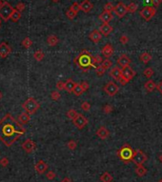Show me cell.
<instances>
[{
  "mask_svg": "<svg viewBox=\"0 0 162 182\" xmlns=\"http://www.w3.org/2000/svg\"><path fill=\"white\" fill-rule=\"evenodd\" d=\"M25 133L26 130L10 113L0 120V140L7 147H11Z\"/></svg>",
  "mask_w": 162,
  "mask_h": 182,
  "instance_id": "obj_1",
  "label": "cell"
},
{
  "mask_svg": "<svg viewBox=\"0 0 162 182\" xmlns=\"http://www.w3.org/2000/svg\"><path fill=\"white\" fill-rule=\"evenodd\" d=\"M92 57L90 53H88L87 51H83L82 53L79 54L78 58H77V63L79 65V67L82 68V69H86V72L89 70V68L92 65Z\"/></svg>",
  "mask_w": 162,
  "mask_h": 182,
  "instance_id": "obj_2",
  "label": "cell"
},
{
  "mask_svg": "<svg viewBox=\"0 0 162 182\" xmlns=\"http://www.w3.org/2000/svg\"><path fill=\"white\" fill-rule=\"evenodd\" d=\"M22 108L25 110V112L29 113L30 115L36 113V111L40 108V105L34 97H29L25 102L22 104Z\"/></svg>",
  "mask_w": 162,
  "mask_h": 182,
  "instance_id": "obj_3",
  "label": "cell"
},
{
  "mask_svg": "<svg viewBox=\"0 0 162 182\" xmlns=\"http://www.w3.org/2000/svg\"><path fill=\"white\" fill-rule=\"evenodd\" d=\"M117 156L122 159V161L128 162L133 159L134 151L128 144H125V145H123V147L117 152Z\"/></svg>",
  "mask_w": 162,
  "mask_h": 182,
  "instance_id": "obj_4",
  "label": "cell"
},
{
  "mask_svg": "<svg viewBox=\"0 0 162 182\" xmlns=\"http://www.w3.org/2000/svg\"><path fill=\"white\" fill-rule=\"evenodd\" d=\"M13 11H15V9L11 6L10 3H8V2H4L3 5L0 7V17L5 21L9 20Z\"/></svg>",
  "mask_w": 162,
  "mask_h": 182,
  "instance_id": "obj_5",
  "label": "cell"
},
{
  "mask_svg": "<svg viewBox=\"0 0 162 182\" xmlns=\"http://www.w3.org/2000/svg\"><path fill=\"white\" fill-rule=\"evenodd\" d=\"M103 90L109 96H114L115 94L118 93L119 87L117 84H115V82H114V81H109V82L104 86Z\"/></svg>",
  "mask_w": 162,
  "mask_h": 182,
  "instance_id": "obj_6",
  "label": "cell"
},
{
  "mask_svg": "<svg viewBox=\"0 0 162 182\" xmlns=\"http://www.w3.org/2000/svg\"><path fill=\"white\" fill-rule=\"evenodd\" d=\"M155 13L156 11L155 8L150 6V7H144L143 9L140 11L139 15H141V17L143 18V19H145L146 21H149L155 15Z\"/></svg>",
  "mask_w": 162,
  "mask_h": 182,
  "instance_id": "obj_7",
  "label": "cell"
},
{
  "mask_svg": "<svg viewBox=\"0 0 162 182\" xmlns=\"http://www.w3.org/2000/svg\"><path fill=\"white\" fill-rule=\"evenodd\" d=\"M147 156L141 150H136L134 151V156L132 161H134L136 164V166H139V165H142L144 162H146Z\"/></svg>",
  "mask_w": 162,
  "mask_h": 182,
  "instance_id": "obj_8",
  "label": "cell"
},
{
  "mask_svg": "<svg viewBox=\"0 0 162 182\" xmlns=\"http://www.w3.org/2000/svg\"><path fill=\"white\" fill-rule=\"evenodd\" d=\"M73 125H75L76 128L79 130H82L88 124V119L85 117L83 115L78 113L77 116L73 120Z\"/></svg>",
  "mask_w": 162,
  "mask_h": 182,
  "instance_id": "obj_9",
  "label": "cell"
},
{
  "mask_svg": "<svg viewBox=\"0 0 162 182\" xmlns=\"http://www.w3.org/2000/svg\"><path fill=\"white\" fill-rule=\"evenodd\" d=\"M114 12L115 15H116L117 17L122 18V17H124V16L126 15V13H128L127 6H126L124 3H122V2H119L117 5H115Z\"/></svg>",
  "mask_w": 162,
  "mask_h": 182,
  "instance_id": "obj_10",
  "label": "cell"
},
{
  "mask_svg": "<svg viewBox=\"0 0 162 182\" xmlns=\"http://www.w3.org/2000/svg\"><path fill=\"white\" fill-rule=\"evenodd\" d=\"M134 75H136V72H134L130 66L125 67L122 69V77L124 78L125 80H127V82L133 79Z\"/></svg>",
  "mask_w": 162,
  "mask_h": 182,
  "instance_id": "obj_11",
  "label": "cell"
},
{
  "mask_svg": "<svg viewBox=\"0 0 162 182\" xmlns=\"http://www.w3.org/2000/svg\"><path fill=\"white\" fill-rule=\"evenodd\" d=\"M22 148H23V150L25 152L30 154L36 149V144H35L32 139H27L22 143Z\"/></svg>",
  "mask_w": 162,
  "mask_h": 182,
  "instance_id": "obj_12",
  "label": "cell"
},
{
  "mask_svg": "<svg viewBox=\"0 0 162 182\" xmlns=\"http://www.w3.org/2000/svg\"><path fill=\"white\" fill-rule=\"evenodd\" d=\"M11 51H12V49L6 42L0 43V57L6 58L11 53Z\"/></svg>",
  "mask_w": 162,
  "mask_h": 182,
  "instance_id": "obj_13",
  "label": "cell"
},
{
  "mask_svg": "<svg viewBox=\"0 0 162 182\" xmlns=\"http://www.w3.org/2000/svg\"><path fill=\"white\" fill-rule=\"evenodd\" d=\"M110 76L115 81H119L120 78L122 77V70H120L118 67H114L110 72Z\"/></svg>",
  "mask_w": 162,
  "mask_h": 182,
  "instance_id": "obj_14",
  "label": "cell"
},
{
  "mask_svg": "<svg viewBox=\"0 0 162 182\" xmlns=\"http://www.w3.org/2000/svg\"><path fill=\"white\" fill-rule=\"evenodd\" d=\"M101 53H102L103 56L106 57V59H109L114 54V48L111 44H106L101 50Z\"/></svg>",
  "mask_w": 162,
  "mask_h": 182,
  "instance_id": "obj_15",
  "label": "cell"
},
{
  "mask_svg": "<svg viewBox=\"0 0 162 182\" xmlns=\"http://www.w3.org/2000/svg\"><path fill=\"white\" fill-rule=\"evenodd\" d=\"M34 169H35V171H36L38 173L42 175V173H44L46 172V171H47L48 165H47V163L44 162L43 160H39V161H38L36 164H35Z\"/></svg>",
  "mask_w": 162,
  "mask_h": 182,
  "instance_id": "obj_16",
  "label": "cell"
},
{
  "mask_svg": "<svg viewBox=\"0 0 162 182\" xmlns=\"http://www.w3.org/2000/svg\"><path fill=\"white\" fill-rule=\"evenodd\" d=\"M89 38L91 41H93L94 43H98L101 40V38H102V34L98 30H94L89 34Z\"/></svg>",
  "mask_w": 162,
  "mask_h": 182,
  "instance_id": "obj_17",
  "label": "cell"
},
{
  "mask_svg": "<svg viewBox=\"0 0 162 182\" xmlns=\"http://www.w3.org/2000/svg\"><path fill=\"white\" fill-rule=\"evenodd\" d=\"M94 8V5H93L92 2L90 0H84L80 3V11L84 13H89L93 10Z\"/></svg>",
  "mask_w": 162,
  "mask_h": 182,
  "instance_id": "obj_18",
  "label": "cell"
},
{
  "mask_svg": "<svg viewBox=\"0 0 162 182\" xmlns=\"http://www.w3.org/2000/svg\"><path fill=\"white\" fill-rule=\"evenodd\" d=\"M109 135H110L109 130L107 129L105 126L99 127L97 131V135L100 138V139H106V138H108Z\"/></svg>",
  "mask_w": 162,
  "mask_h": 182,
  "instance_id": "obj_19",
  "label": "cell"
},
{
  "mask_svg": "<svg viewBox=\"0 0 162 182\" xmlns=\"http://www.w3.org/2000/svg\"><path fill=\"white\" fill-rule=\"evenodd\" d=\"M117 63L122 68H125V67H128L129 65L131 64V59L129 58L126 54H121L118 57V59H117Z\"/></svg>",
  "mask_w": 162,
  "mask_h": 182,
  "instance_id": "obj_20",
  "label": "cell"
},
{
  "mask_svg": "<svg viewBox=\"0 0 162 182\" xmlns=\"http://www.w3.org/2000/svg\"><path fill=\"white\" fill-rule=\"evenodd\" d=\"M99 31H100V32L103 35H105V36H108V35L112 32V27L110 25L109 23H103L102 25L100 26Z\"/></svg>",
  "mask_w": 162,
  "mask_h": 182,
  "instance_id": "obj_21",
  "label": "cell"
},
{
  "mask_svg": "<svg viewBox=\"0 0 162 182\" xmlns=\"http://www.w3.org/2000/svg\"><path fill=\"white\" fill-rule=\"evenodd\" d=\"M99 19L102 21L103 23H109L110 21L112 19V15L111 12H107V11H104V12L99 15Z\"/></svg>",
  "mask_w": 162,
  "mask_h": 182,
  "instance_id": "obj_22",
  "label": "cell"
},
{
  "mask_svg": "<svg viewBox=\"0 0 162 182\" xmlns=\"http://www.w3.org/2000/svg\"><path fill=\"white\" fill-rule=\"evenodd\" d=\"M30 120H31V115H30V113L27 112L20 113L18 116V122L20 124H27Z\"/></svg>",
  "mask_w": 162,
  "mask_h": 182,
  "instance_id": "obj_23",
  "label": "cell"
},
{
  "mask_svg": "<svg viewBox=\"0 0 162 182\" xmlns=\"http://www.w3.org/2000/svg\"><path fill=\"white\" fill-rule=\"evenodd\" d=\"M75 85H76V83L72 79V78H68L65 82V90L68 92V93H73Z\"/></svg>",
  "mask_w": 162,
  "mask_h": 182,
  "instance_id": "obj_24",
  "label": "cell"
},
{
  "mask_svg": "<svg viewBox=\"0 0 162 182\" xmlns=\"http://www.w3.org/2000/svg\"><path fill=\"white\" fill-rule=\"evenodd\" d=\"M145 89H146V91L148 93H152L155 89H156V84L155 83V81L153 80H148L146 83H145Z\"/></svg>",
  "mask_w": 162,
  "mask_h": 182,
  "instance_id": "obj_25",
  "label": "cell"
},
{
  "mask_svg": "<svg viewBox=\"0 0 162 182\" xmlns=\"http://www.w3.org/2000/svg\"><path fill=\"white\" fill-rule=\"evenodd\" d=\"M47 43L49 46H51V47H54V46L58 43V38H57V36L54 34L49 35L47 38Z\"/></svg>",
  "mask_w": 162,
  "mask_h": 182,
  "instance_id": "obj_26",
  "label": "cell"
},
{
  "mask_svg": "<svg viewBox=\"0 0 162 182\" xmlns=\"http://www.w3.org/2000/svg\"><path fill=\"white\" fill-rule=\"evenodd\" d=\"M134 172H136V173L138 176L142 177V176H144L147 173V169L144 166H142V165H139V166H137L136 168V171H134Z\"/></svg>",
  "mask_w": 162,
  "mask_h": 182,
  "instance_id": "obj_27",
  "label": "cell"
},
{
  "mask_svg": "<svg viewBox=\"0 0 162 182\" xmlns=\"http://www.w3.org/2000/svg\"><path fill=\"white\" fill-rule=\"evenodd\" d=\"M21 18V13L17 11L16 9H15V11L13 12L12 15H11L10 19L13 21V22H17V21Z\"/></svg>",
  "mask_w": 162,
  "mask_h": 182,
  "instance_id": "obj_28",
  "label": "cell"
},
{
  "mask_svg": "<svg viewBox=\"0 0 162 182\" xmlns=\"http://www.w3.org/2000/svg\"><path fill=\"white\" fill-rule=\"evenodd\" d=\"M100 180L102 182H112V176L111 175V173H109L108 172H105L100 175Z\"/></svg>",
  "mask_w": 162,
  "mask_h": 182,
  "instance_id": "obj_29",
  "label": "cell"
},
{
  "mask_svg": "<svg viewBox=\"0 0 162 182\" xmlns=\"http://www.w3.org/2000/svg\"><path fill=\"white\" fill-rule=\"evenodd\" d=\"M84 89L82 88V86L80 85V84H76L75 87V89H73V93L75 96H81L82 94L84 93Z\"/></svg>",
  "mask_w": 162,
  "mask_h": 182,
  "instance_id": "obj_30",
  "label": "cell"
},
{
  "mask_svg": "<svg viewBox=\"0 0 162 182\" xmlns=\"http://www.w3.org/2000/svg\"><path fill=\"white\" fill-rule=\"evenodd\" d=\"M151 59H152V55H151L149 53H143L140 55V60L143 62L144 64L149 63L151 61Z\"/></svg>",
  "mask_w": 162,
  "mask_h": 182,
  "instance_id": "obj_31",
  "label": "cell"
},
{
  "mask_svg": "<svg viewBox=\"0 0 162 182\" xmlns=\"http://www.w3.org/2000/svg\"><path fill=\"white\" fill-rule=\"evenodd\" d=\"M44 56H45V54H44V53L41 50H38L36 51H34V59L36 61L43 60Z\"/></svg>",
  "mask_w": 162,
  "mask_h": 182,
  "instance_id": "obj_32",
  "label": "cell"
},
{
  "mask_svg": "<svg viewBox=\"0 0 162 182\" xmlns=\"http://www.w3.org/2000/svg\"><path fill=\"white\" fill-rule=\"evenodd\" d=\"M137 8H138V6L136 4V3H134V2H131L130 4L127 5V10H128V13H136V10H137Z\"/></svg>",
  "mask_w": 162,
  "mask_h": 182,
  "instance_id": "obj_33",
  "label": "cell"
},
{
  "mask_svg": "<svg viewBox=\"0 0 162 182\" xmlns=\"http://www.w3.org/2000/svg\"><path fill=\"white\" fill-rule=\"evenodd\" d=\"M32 45V41L30 37H25V38L23 39V41H22V46L25 49H29Z\"/></svg>",
  "mask_w": 162,
  "mask_h": 182,
  "instance_id": "obj_34",
  "label": "cell"
},
{
  "mask_svg": "<svg viewBox=\"0 0 162 182\" xmlns=\"http://www.w3.org/2000/svg\"><path fill=\"white\" fill-rule=\"evenodd\" d=\"M112 66V61L110 60V59H106V60H103V62L101 63V67H103L104 69H110Z\"/></svg>",
  "mask_w": 162,
  "mask_h": 182,
  "instance_id": "obj_35",
  "label": "cell"
},
{
  "mask_svg": "<svg viewBox=\"0 0 162 182\" xmlns=\"http://www.w3.org/2000/svg\"><path fill=\"white\" fill-rule=\"evenodd\" d=\"M77 115H78V113L76 112L75 110H69L67 112V116L70 119H72V120H73V119L77 116Z\"/></svg>",
  "mask_w": 162,
  "mask_h": 182,
  "instance_id": "obj_36",
  "label": "cell"
},
{
  "mask_svg": "<svg viewBox=\"0 0 162 182\" xmlns=\"http://www.w3.org/2000/svg\"><path fill=\"white\" fill-rule=\"evenodd\" d=\"M76 15H77V13H76L75 12H73L72 9H69L67 12H66V15H67V17L70 20H73V18H75V16H76Z\"/></svg>",
  "mask_w": 162,
  "mask_h": 182,
  "instance_id": "obj_37",
  "label": "cell"
},
{
  "mask_svg": "<svg viewBox=\"0 0 162 182\" xmlns=\"http://www.w3.org/2000/svg\"><path fill=\"white\" fill-rule=\"evenodd\" d=\"M143 75L146 76L147 78H151L153 75V70L152 68H147V69L144 70L143 72Z\"/></svg>",
  "mask_w": 162,
  "mask_h": 182,
  "instance_id": "obj_38",
  "label": "cell"
},
{
  "mask_svg": "<svg viewBox=\"0 0 162 182\" xmlns=\"http://www.w3.org/2000/svg\"><path fill=\"white\" fill-rule=\"evenodd\" d=\"M114 7L112 5V2H108V3H106L105 5H104V11H107V12H112V11H114Z\"/></svg>",
  "mask_w": 162,
  "mask_h": 182,
  "instance_id": "obj_39",
  "label": "cell"
},
{
  "mask_svg": "<svg viewBox=\"0 0 162 182\" xmlns=\"http://www.w3.org/2000/svg\"><path fill=\"white\" fill-rule=\"evenodd\" d=\"M70 9H72L73 12H75L76 13H77L79 11H80V4L77 3V2H73L72 6L70 7Z\"/></svg>",
  "mask_w": 162,
  "mask_h": 182,
  "instance_id": "obj_40",
  "label": "cell"
},
{
  "mask_svg": "<svg viewBox=\"0 0 162 182\" xmlns=\"http://www.w3.org/2000/svg\"><path fill=\"white\" fill-rule=\"evenodd\" d=\"M60 94L58 93V92H56V91H54V92H52V94H51V97H52V99L54 100V101H57V100H59L60 99Z\"/></svg>",
  "mask_w": 162,
  "mask_h": 182,
  "instance_id": "obj_41",
  "label": "cell"
},
{
  "mask_svg": "<svg viewBox=\"0 0 162 182\" xmlns=\"http://www.w3.org/2000/svg\"><path fill=\"white\" fill-rule=\"evenodd\" d=\"M67 145H68V148L70 149V150H75V149L77 147V143H76L75 140H70Z\"/></svg>",
  "mask_w": 162,
  "mask_h": 182,
  "instance_id": "obj_42",
  "label": "cell"
},
{
  "mask_svg": "<svg viewBox=\"0 0 162 182\" xmlns=\"http://www.w3.org/2000/svg\"><path fill=\"white\" fill-rule=\"evenodd\" d=\"M105 69H104L103 67H101V65H99L97 69H95V73H97V75H98V76H101V75H104V73H105Z\"/></svg>",
  "mask_w": 162,
  "mask_h": 182,
  "instance_id": "obj_43",
  "label": "cell"
},
{
  "mask_svg": "<svg viewBox=\"0 0 162 182\" xmlns=\"http://www.w3.org/2000/svg\"><path fill=\"white\" fill-rule=\"evenodd\" d=\"M81 109H82V111L88 112V111H90V109H91V104H90L89 102L85 101V102H83L81 104Z\"/></svg>",
  "mask_w": 162,
  "mask_h": 182,
  "instance_id": "obj_44",
  "label": "cell"
},
{
  "mask_svg": "<svg viewBox=\"0 0 162 182\" xmlns=\"http://www.w3.org/2000/svg\"><path fill=\"white\" fill-rule=\"evenodd\" d=\"M56 173L53 172V171L48 172L47 175H46V177H47V179H49V180H54V179L56 178Z\"/></svg>",
  "mask_w": 162,
  "mask_h": 182,
  "instance_id": "obj_45",
  "label": "cell"
},
{
  "mask_svg": "<svg viewBox=\"0 0 162 182\" xmlns=\"http://www.w3.org/2000/svg\"><path fill=\"white\" fill-rule=\"evenodd\" d=\"M112 111V105H105L103 108V112L105 113H110Z\"/></svg>",
  "mask_w": 162,
  "mask_h": 182,
  "instance_id": "obj_46",
  "label": "cell"
},
{
  "mask_svg": "<svg viewBox=\"0 0 162 182\" xmlns=\"http://www.w3.org/2000/svg\"><path fill=\"white\" fill-rule=\"evenodd\" d=\"M56 88H57V90H59V91L65 90V82H63V81H58V82L56 83Z\"/></svg>",
  "mask_w": 162,
  "mask_h": 182,
  "instance_id": "obj_47",
  "label": "cell"
},
{
  "mask_svg": "<svg viewBox=\"0 0 162 182\" xmlns=\"http://www.w3.org/2000/svg\"><path fill=\"white\" fill-rule=\"evenodd\" d=\"M119 41L121 44H127L128 41H129V37L127 36V35H121L119 38Z\"/></svg>",
  "mask_w": 162,
  "mask_h": 182,
  "instance_id": "obj_48",
  "label": "cell"
},
{
  "mask_svg": "<svg viewBox=\"0 0 162 182\" xmlns=\"http://www.w3.org/2000/svg\"><path fill=\"white\" fill-rule=\"evenodd\" d=\"M15 9L19 11V12H22V11H24L25 10V4L24 3H22V2H20V3H18L17 5H16V7H15Z\"/></svg>",
  "mask_w": 162,
  "mask_h": 182,
  "instance_id": "obj_49",
  "label": "cell"
},
{
  "mask_svg": "<svg viewBox=\"0 0 162 182\" xmlns=\"http://www.w3.org/2000/svg\"><path fill=\"white\" fill-rule=\"evenodd\" d=\"M8 164H9V160H8V158H6V157H4V158L0 160V165H1L2 167L8 166Z\"/></svg>",
  "mask_w": 162,
  "mask_h": 182,
  "instance_id": "obj_50",
  "label": "cell"
},
{
  "mask_svg": "<svg viewBox=\"0 0 162 182\" xmlns=\"http://www.w3.org/2000/svg\"><path fill=\"white\" fill-rule=\"evenodd\" d=\"M80 85L82 86V88L84 89V91L86 92L88 89H89V83L86 82V81H83L82 83H80Z\"/></svg>",
  "mask_w": 162,
  "mask_h": 182,
  "instance_id": "obj_51",
  "label": "cell"
},
{
  "mask_svg": "<svg viewBox=\"0 0 162 182\" xmlns=\"http://www.w3.org/2000/svg\"><path fill=\"white\" fill-rule=\"evenodd\" d=\"M162 3V0H152V5L155 7H158Z\"/></svg>",
  "mask_w": 162,
  "mask_h": 182,
  "instance_id": "obj_52",
  "label": "cell"
},
{
  "mask_svg": "<svg viewBox=\"0 0 162 182\" xmlns=\"http://www.w3.org/2000/svg\"><path fill=\"white\" fill-rule=\"evenodd\" d=\"M156 90L162 94V81H160V82H158L156 84Z\"/></svg>",
  "mask_w": 162,
  "mask_h": 182,
  "instance_id": "obj_53",
  "label": "cell"
},
{
  "mask_svg": "<svg viewBox=\"0 0 162 182\" xmlns=\"http://www.w3.org/2000/svg\"><path fill=\"white\" fill-rule=\"evenodd\" d=\"M143 4L145 7H150V5L152 4V0H143Z\"/></svg>",
  "mask_w": 162,
  "mask_h": 182,
  "instance_id": "obj_54",
  "label": "cell"
},
{
  "mask_svg": "<svg viewBox=\"0 0 162 182\" xmlns=\"http://www.w3.org/2000/svg\"><path fill=\"white\" fill-rule=\"evenodd\" d=\"M118 82H119L120 84H121L122 86H124V85H126V84L128 83V82H127V80H125V79H124V78H123V77H121V78H120V80L118 81Z\"/></svg>",
  "mask_w": 162,
  "mask_h": 182,
  "instance_id": "obj_55",
  "label": "cell"
},
{
  "mask_svg": "<svg viewBox=\"0 0 162 182\" xmlns=\"http://www.w3.org/2000/svg\"><path fill=\"white\" fill-rule=\"evenodd\" d=\"M61 182H73V181H72V179H71V178H69V177H66V178H64V179H63V180H62Z\"/></svg>",
  "mask_w": 162,
  "mask_h": 182,
  "instance_id": "obj_56",
  "label": "cell"
},
{
  "mask_svg": "<svg viewBox=\"0 0 162 182\" xmlns=\"http://www.w3.org/2000/svg\"><path fill=\"white\" fill-rule=\"evenodd\" d=\"M158 159H159V161H160V162L162 163V154H160V156H159V157H158Z\"/></svg>",
  "mask_w": 162,
  "mask_h": 182,
  "instance_id": "obj_57",
  "label": "cell"
},
{
  "mask_svg": "<svg viewBox=\"0 0 162 182\" xmlns=\"http://www.w3.org/2000/svg\"><path fill=\"white\" fill-rule=\"evenodd\" d=\"M2 97H3V94H2V93H1V92H0V100L2 99Z\"/></svg>",
  "mask_w": 162,
  "mask_h": 182,
  "instance_id": "obj_58",
  "label": "cell"
},
{
  "mask_svg": "<svg viewBox=\"0 0 162 182\" xmlns=\"http://www.w3.org/2000/svg\"><path fill=\"white\" fill-rule=\"evenodd\" d=\"M3 3H4V2H3V1H2V0H0V7H1V6H2V5H3Z\"/></svg>",
  "mask_w": 162,
  "mask_h": 182,
  "instance_id": "obj_59",
  "label": "cell"
},
{
  "mask_svg": "<svg viewBox=\"0 0 162 182\" xmlns=\"http://www.w3.org/2000/svg\"><path fill=\"white\" fill-rule=\"evenodd\" d=\"M157 182H162V179H159V180Z\"/></svg>",
  "mask_w": 162,
  "mask_h": 182,
  "instance_id": "obj_60",
  "label": "cell"
},
{
  "mask_svg": "<svg viewBox=\"0 0 162 182\" xmlns=\"http://www.w3.org/2000/svg\"><path fill=\"white\" fill-rule=\"evenodd\" d=\"M0 27H1V20H0Z\"/></svg>",
  "mask_w": 162,
  "mask_h": 182,
  "instance_id": "obj_61",
  "label": "cell"
},
{
  "mask_svg": "<svg viewBox=\"0 0 162 182\" xmlns=\"http://www.w3.org/2000/svg\"><path fill=\"white\" fill-rule=\"evenodd\" d=\"M54 1H57V0H54Z\"/></svg>",
  "mask_w": 162,
  "mask_h": 182,
  "instance_id": "obj_62",
  "label": "cell"
}]
</instances>
